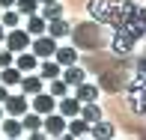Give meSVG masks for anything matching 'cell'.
<instances>
[{"label":"cell","instance_id":"obj_26","mask_svg":"<svg viewBox=\"0 0 146 140\" xmlns=\"http://www.w3.org/2000/svg\"><path fill=\"white\" fill-rule=\"evenodd\" d=\"M51 96H54V98H63V96H69V84H66L63 81V78H54V81H51Z\"/></svg>","mask_w":146,"mask_h":140},{"label":"cell","instance_id":"obj_25","mask_svg":"<svg viewBox=\"0 0 146 140\" xmlns=\"http://www.w3.org/2000/svg\"><path fill=\"white\" fill-rule=\"evenodd\" d=\"M21 125H24V131H39L42 128V116H39V113H24Z\"/></svg>","mask_w":146,"mask_h":140},{"label":"cell","instance_id":"obj_13","mask_svg":"<svg viewBox=\"0 0 146 140\" xmlns=\"http://www.w3.org/2000/svg\"><path fill=\"white\" fill-rule=\"evenodd\" d=\"M75 98H78L81 104L96 102V98H98V86H96V84H87V81H84V84H78V86H75Z\"/></svg>","mask_w":146,"mask_h":140},{"label":"cell","instance_id":"obj_36","mask_svg":"<svg viewBox=\"0 0 146 140\" xmlns=\"http://www.w3.org/2000/svg\"><path fill=\"white\" fill-rule=\"evenodd\" d=\"M6 140H15V137H6Z\"/></svg>","mask_w":146,"mask_h":140},{"label":"cell","instance_id":"obj_34","mask_svg":"<svg viewBox=\"0 0 146 140\" xmlns=\"http://www.w3.org/2000/svg\"><path fill=\"white\" fill-rule=\"evenodd\" d=\"M45 3H54V0H39V6H45Z\"/></svg>","mask_w":146,"mask_h":140},{"label":"cell","instance_id":"obj_16","mask_svg":"<svg viewBox=\"0 0 146 140\" xmlns=\"http://www.w3.org/2000/svg\"><path fill=\"white\" fill-rule=\"evenodd\" d=\"M66 131L72 137H87L90 134V122H84L81 116H72V119H66Z\"/></svg>","mask_w":146,"mask_h":140},{"label":"cell","instance_id":"obj_5","mask_svg":"<svg viewBox=\"0 0 146 140\" xmlns=\"http://www.w3.org/2000/svg\"><path fill=\"white\" fill-rule=\"evenodd\" d=\"M3 110L9 113V116H18V119H21L24 113L30 110V102H27V96H24V92H21V96H6Z\"/></svg>","mask_w":146,"mask_h":140},{"label":"cell","instance_id":"obj_18","mask_svg":"<svg viewBox=\"0 0 146 140\" xmlns=\"http://www.w3.org/2000/svg\"><path fill=\"white\" fill-rule=\"evenodd\" d=\"M60 75H63V66H60L57 60H45L42 69H39V78H42V81H54Z\"/></svg>","mask_w":146,"mask_h":140},{"label":"cell","instance_id":"obj_10","mask_svg":"<svg viewBox=\"0 0 146 140\" xmlns=\"http://www.w3.org/2000/svg\"><path fill=\"white\" fill-rule=\"evenodd\" d=\"M60 78H63L69 86H78V84H84V81H87V69H81L78 63H75V66H66Z\"/></svg>","mask_w":146,"mask_h":140},{"label":"cell","instance_id":"obj_4","mask_svg":"<svg viewBox=\"0 0 146 140\" xmlns=\"http://www.w3.org/2000/svg\"><path fill=\"white\" fill-rule=\"evenodd\" d=\"M30 107H33V113H39V116H48V113L57 110V98L51 96V92H36Z\"/></svg>","mask_w":146,"mask_h":140},{"label":"cell","instance_id":"obj_8","mask_svg":"<svg viewBox=\"0 0 146 140\" xmlns=\"http://www.w3.org/2000/svg\"><path fill=\"white\" fill-rule=\"evenodd\" d=\"M87 9H90V15L96 18L98 24L110 21V0H87Z\"/></svg>","mask_w":146,"mask_h":140},{"label":"cell","instance_id":"obj_29","mask_svg":"<svg viewBox=\"0 0 146 140\" xmlns=\"http://www.w3.org/2000/svg\"><path fill=\"white\" fill-rule=\"evenodd\" d=\"M30 140H54V137H48L42 128H39V131H30Z\"/></svg>","mask_w":146,"mask_h":140},{"label":"cell","instance_id":"obj_2","mask_svg":"<svg viewBox=\"0 0 146 140\" xmlns=\"http://www.w3.org/2000/svg\"><path fill=\"white\" fill-rule=\"evenodd\" d=\"M3 42H6V48H9L12 54H21V51H30V42H33V39H30V33H27V30L12 27L9 33H6Z\"/></svg>","mask_w":146,"mask_h":140},{"label":"cell","instance_id":"obj_24","mask_svg":"<svg viewBox=\"0 0 146 140\" xmlns=\"http://www.w3.org/2000/svg\"><path fill=\"white\" fill-rule=\"evenodd\" d=\"M15 12L18 15H36L39 12V0H15Z\"/></svg>","mask_w":146,"mask_h":140},{"label":"cell","instance_id":"obj_22","mask_svg":"<svg viewBox=\"0 0 146 140\" xmlns=\"http://www.w3.org/2000/svg\"><path fill=\"white\" fill-rule=\"evenodd\" d=\"M21 92H24V96H36V92H42V78H36V75L21 78Z\"/></svg>","mask_w":146,"mask_h":140},{"label":"cell","instance_id":"obj_30","mask_svg":"<svg viewBox=\"0 0 146 140\" xmlns=\"http://www.w3.org/2000/svg\"><path fill=\"white\" fill-rule=\"evenodd\" d=\"M6 96H9V86H3V84H0V104L6 102Z\"/></svg>","mask_w":146,"mask_h":140},{"label":"cell","instance_id":"obj_14","mask_svg":"<svg viewBox=\"0 0 146 140\" xmlns=\"http://www.w3.org/2000/svg\"><path fill=\"white\" fill-rule=\"evenodd\" d=\"M39 66V57L33 54V51H21V54L15 57V69L18 72H33Z\"/></svg>","mask_w":146,"mask_h":140},{"label":"cell","instance_id":"obj_28","mask_svg":"<svg viewBox=\"0 0 146 140\" xmlns=\"http://www.w3.org/2000/svg\"><path fill=\"white\" fill-rule=\"evenodd\" d=\"M12 63H15V54H12L9 48L0 51V69H6V66H12Z\"/></svg>","mask_w":146,"mask_h":140},{"label":"cell","instance_id":"obj_7","mask_svg":"<svg viewBox=\"0 0 146 140\" xmlns=\"http://www.w3.org/2000/svg\"><path fill=\"white\" fill-rule=\"evenodd\" d=\"M42 128H45L48 137H60L66 131V116L63 113H48V116L42 119Z\"/></svg>","mask_w":146,"mask_h":140},{"label":"cell","instance_id":"obj_21","mask_svg":"<svg viewBox=\"0 0 146 140\" xmlns=\"http://www.w3.org/2000/svg\"><path fill=\"white\" fill-rule=\"evenodd\" d=\"M0 84H3V86H18V84H21V72H18L15 66L0 69Z\"/></svg>","mask_w":146,"mask_h":140},{"label":"cell","instance_id":"obj_11","mask_svg":"<svg viewBox=\"0 0 146 140\" xmlns=\"http://www.w3.org/2000/svg\"><path fill=\"white\" fill-rule=\"evenodd\" d=\"M57 110L63 113L66 119H72V116H78V113H81V102H78V98H72V96H63V98H57Z\"/></svg>","mask_w":146,"mask_h":140},{"label":"cell","instance_id":"obj_37","mask_svg":"<svg viewBox=\"0 0 146 140\" xmlns=\"http://www.w3.org/2000/svg\"><path fill=\"white\" fill-rule=\"evenodd\" d=\"M110 140H116V137H110Z\"/></svg>","mask_w":146,"mask_h":140},{"label":"cell","instance_id":"obj_31","mask_svg":"<svg viewBox=\"0 0 146 140\" xmlns=\"http://www.w3.org/2000/svg\"><path fill=\"white\" fill-rule=\"evenodd\" d=\"M9 6H15V0H0V9H9Z\"/></svg>","mask_w":146,"mask_h":140},{"label":"cell","instance_id":"obj_19","mask_svg":"<svg viewBox=\"0 0 146 140\" xmlns=\"http://www.w3.org/2000/svg\"><path fill=\"white\" fill-rule=\"evenodd\" d=\"M78 116L84 119V122H98V119H102V107H98L96 102H87V104H81V113H78Z\"/></svg>","mask_w":146,"mask_h":140},{"label":"cell","instance_id":"obj_9","mask_svg":"<svg viewBox=\"0 0 146 140\" xmlns=\"http://www.w3.org/2000/svg\"><path fill=\"white\" fill-rule=\"evenodd\" d=\"M113 122H108V119H98V122H92L90 125V137L92 140H110L113 137Z\"/></svg>","mask_w":146,"mask_h":140},{"label":"cell","instance_id":"obj_17","mask_svg":"<svg viewBox=\"0 0 146 140\" xmlns=\"http://www.w3.org/2000/svg\"><path fill=\"white\" fill-rule=\"evenodd\" d=\"M48 36H54V39H63V36H69L72 27H69V21L66 18H54V21H48Z\"/></svg>","mask_w":146,"mask_h":140},{"label":"cell","instance_id":"obj_3","mask_svg":"<svg viewBox=\"0 0 146 140\" xmlns=\"http://www.w3.org/2000/svg\"><path fill=\"white\" fill-rule=\"evenodd\" d=\"M30 51H33L39 60H51V57H54V51H57V39L48 36V33H42V36H36V39L30 42Z\"/></svg>","mask_w":146,"mask_h":140},{"label":"cell","instance_id":"obj_23","mask_svg":"<svg viewBox=\"0 0 146 140\" xmlns=\"http://www.w3.org/2000/svg\"><path fill=\"white\" fill-rule=\"evenodd\" d=\"M42 18H45V21L63 18V3H60V0H54V3H45V6H42Z\"/></svg>","mask_w":146,"mask_h":140},{"label":"cell","instance_id":"obj_15","mask_svg":"<svg viewBox=\"0 0 146 140\" xmlns=\"http://www.w3.org/2000/svg\"><path fill=\"white\" fill-rule=\"evenodd\" d=\"M0 131H3L6 137H21V131H24V125H21V119L18 116H9V119H0Z\"/></svg>","mask_w":146,"mask_h":140},{"label":"cell","instance_id":"obj_1","mask_svg":"<svg viewBox=\"0 0 146 140\" xmlns=\"http://www.w3.org/2000/svg\"><path fill=\"white\" fill-rule=\"evenodd\" d=\"M72 33H75V42L81 45V48H98V45H102L98 21H92V24H78Z\"/></svg>","mask_w":146,"mask_h":140},{"label":"cell","instance_id":"obj_20","mask_svg":"<svg viewBox=\"0 0 146 140\" xmlns=\"http://www.w3.org/2000/svg\"><path fill=\"white\" fill-rule=\"evenodd\" d=\"M24 30H27L30 36H42V33L48 30V21H45L39 12H36V15H27V27H24Z\"/></svg>","mask_w":146,"mask_h":140},{"label":"cell","instance_id":"obj_35","mask_svg":"<svg viewBox=\"0 0 146 140\" xmlns=\"http://www.w3.org/2000/svg\"><path fill=\"white\" fill-rule=\"evenodd\" d=\"M0 119H3V104H0Z\"/></svg>","mask_w":146,"mask_h":140},{"label":"cell","instance_id":"obj_33","mask_svg":"<svg viewBox=\"0 0 146 140\" xmlns=\"http://www.w3.org/2000/svg\"><path fill=\"white\" fill-rule=\"evenodd\" d=\"M3 39H6V27L0 24V42H3Z\"/></svg>","mask_w":146,"mask_h":140},{"label":"cell","instance_id":"obj_32","mask_svg":"<svg viewBox=\"0 0 146 140\" xmlns=\"http://www.w3.org/2000/svg\"><path fill=\"white\" fill-rule=\"evenodd\" d=\"M57 140H78V137H72V134H69V131H63V134H60Z\"/></svg>","mask_w":146,"mask_h":140},{"label":"cell","instance_id":"obj_12","mask_svg":"<svg viewBox=\"0 0 146 140\" xmlns=\"http://www.w3.org/2000/svg\"><path fill=\"white\" fill-rule=\"evenodd\" d=\"M54 60L63 66V69H66V66H75V63H78V48H72V45H63V48H60V45H57Z\"/></svg>","mask_w":146,"mask_h":140},{"label":"cell","instance_id":"obj_27","mask_svg":"<svg viewBox=\"0 0 146 140\" xmlns=\"http://www.w3.org/2000/svg\"><path fill=\"white\" fill-rule=\"evenodd\" d=\"M0 24L12 30V27H18V24H21V15H18L15 9H6V12H3V21H0Z\"/></svg>","mask_w":146,"mask_h":140},{"label":"cell","instance_id":"obj_6","mask_svg":"<svg viewBox=\"0 0 146 140\" xmlns=\"http://www.w3.org/2000/svg\"><path fill=\"white\" fill-rule=\"evenodd\" d=\"M110 51L119 54V57H128L131 51H134V39L125 36V33H119V30H113V36H110Z\"/></svg>","mask_w":146,"mask_h":140}]
</instances>
